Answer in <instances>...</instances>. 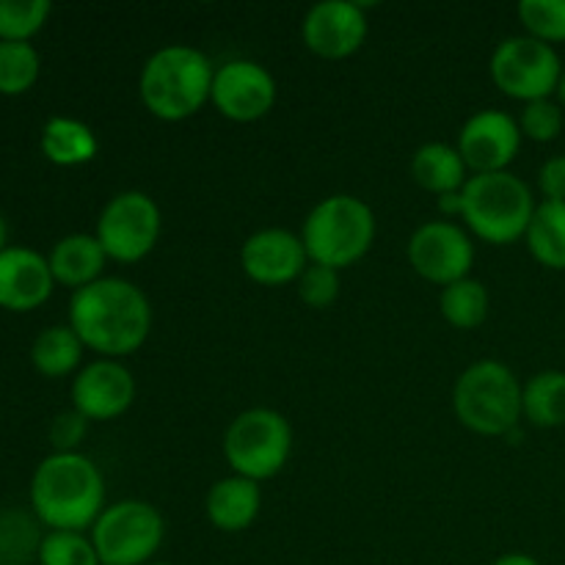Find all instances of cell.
<instances>
[{
    "label": "cell",
    "instance_id": "25",
    "mask_svg": "<svg viewBox=\"0 0 565 565\" xmlns=\"http://www.w3.org/2000/svg\"><path fill=\"white\" fill-rule=\"evenodd\" d=\"M491 309L489 290L478 279H461L450 287H441L439 292V312L452 329L475 331L486 323Z\"/></svg>",
    "mask_w": 565,
    "mask_h": 565
},
{
    "label": "cell",
    "instance_id": "27",
    "mask_svg": "<svg viewBox=\"0 0 565 565\" xmlns=\"http://www.w3.org/2000/svg\"><path fill=\"white\" fill-rule=\"evenodd\" d=\"M50 14L47 0H0V42H31Z\"/></svg>",
    "mask_w": 565,
    "mask_h": 565
},
{
    "label": "cell",
    "instance_id": "38",
    "mask_svg": "<svg viewBox=\"0 0 565 565\" xmlns=\"http://www.w3.org/2000/svg\"><path fill=\"white\" fill-rule=\"evenodd\" d=\"M149 565H171V563H158V561H154V563H149Z\"/></svg>",
    "mask_w": 565,
    "mask_h": 565
},
{
    "label": "cell",
    "instance_id": "10",
    "mask_svg": "<svg viewBox=\"0 0 565 565\" xmlns=\"http://www.w3.org/2000/svg\"><path fill=\"white\" fill-rule=\"evenodd\" d=\"M160 230H163V215H160L158 202L143 191H121L108 199L94 235L108 259L136 265L154 252Z\"/></svg>",
    "mask_w": 565,
    "mask_h": 565
},
{
    "label": "cell",
    "instance_id": "15",
    "mask_svg": "<svg viewBox=\"0 0 565 565\" xmlns=\"http://www.w3.org/2000/svg\"><path fill=\"white\" fill-rule=\"evenodd\" d=\"M136 403V379L119 359H94L72 381V408L88 423H110Z\"/></svg>",
    "mask_w": 565,
    "mask_h": 565
},
{
    "label": "cell",
    "instance_id": "35",
    "mask_svg": "<svg viewBox=\"0 0 565 565\" xmlns=\"http://www.w3.org/2000/svg\"><path fill=\"white\" fill-rule=\"evenodd\" d=\"M491 565H544L539 561V557L527 555V552H508V555L497 557Z\"/></svg>",
    "mask_w": 565,
    "mask_h": 565
},
{
    "label": "cell",
    "instance_id": "23",
    "mask_svg": "<svg viewBox=\"0 0 565 565\" xmlns=\"http://www.w3.org/2000/svg\"><path fill=\"white\" fill-rule=\"evenodd\" d=\"M522 414L535 428H563L565 425V373L541 370L524 384Z\"/></svg>",
    "mask_w": 565,
    "mask_h": 565
},
{
    "label": "cell",
    "instance_id": "11",
    "mask_svg": "<svg viewBox=\"0 0 565 565\" xmlns=\"http://www.w3.org/2000/svg\"><path fill=\"white\" fill-rule=\"evenodd\" d=\"M406 257L419 279L436 287H450L472 274L475 243L456 221H425L408 237Z\"/></svg>",
    "mask_w": 565,
    "mask_h": 565
},
{
    "label": "cell",
    "instance_id": "16",
    "mask_svg": "<svg viewBox=\"0 0 565 565\" xmlns=\"http://www.w3.org/2000/svg\"><path fill=\"white\" fill-rule=\"evenodd\" d=\"M309 257L301 235L281 226H268L246 237L241 246V268L254 285L285 287L296 285L307 270Z\"/></svg>",
    "mask_w": 565,
    "mask_h": 565
},
{
    "label": "cell",
    "instance_id": "8",
    "mask_svg": "<svg viewBox=\"0 0 565 565\" xmlns=\"http://www.w3.org/2000/svg\"><path fill=\"white\" fill-rule=\"evenodd\" d=\"M103 565H149L166 539L163 513L143 500H119L105 508L88 530Z\"/></svg>",
    "mask_w": 565,
    "mask_h": 565
},
{
    "label": "cell",
    "instance_id": "9",
    "mask_svg": "<svg viewBox=\"0 0 565 565\" xmlns=\"http://www.w3.org/2000/svg\"><path fill=\"white\" fill-rule=\"evenodd\" d=\"M491 81L505 97L519 103L552 99L561 86L563 64L552 44L527 36H508L491 53Z\"/></svg>",
    "mask_w": 565,
    "mask_h": 565
},
{
    "label": "cell",
    "instance_id": "2",
    "mask_svg": "<svg viewBox=\"0 0 565 565\" xmlns=\"http://www.w3.org/2000/svg\"><path fill=\"white\" fill-rule=\"evenodd\" d=\"M33 516L47 530L86 533L105 511V480L83 452H53L31 478Z\"/></svg>",
    "mask_w": 565,
    "mask_h": 565
},
{
    "label": "cell",
    "instance_id": "13",
    "mask_svg": "<svg viewBox=\"0 0 565 565\" xmlns=\"http://www.w3.org/2000/svg\"><path fill=\"white\" fill-rule=\"evenodd\" d=\"M456 149L472 174L511 171V163L522 149V130L505 110H478L458 130Z\"/></svg>",
    "mask_w": 565,
    "mask_h": 565
},
{
    "label": "cell",
    "instance_id": "17",
    "mask_svg": "<svg viewBox=\"0 0 565 565\" xmlns=\"http://www.w3.org/2000/svg\"><path fill=\"white\" fill-rule=\"evenodd\" d=\"M55 279L47 257L25 246H9L0 254V309L33 312L53 296Z\"/></svg>",
    "mask_w": 565,
    "mask_h": 565
},
{
    "label": "cell",
    "instance_id": "19",
    "mask_svg": "<svg viewBox=\"0 0 565 565\" xmlns=\"http://www.w3.org/2000/svg\"><path fill=\"white\" fill-rule=\"evenodd\" d=\"M50 270H53L55 285L70 287L72 292L83 290V287L94 285L103 279V270L108 265V254L99 246L97 235L88 232H75L66 235L50 248L47 254Z\"/></svg>",
    "mask_w": 565,
    "mask_h": 565
},
{
    "label": "cell",
    "instance_id": "4",
    "mask_svg": "<svg viewBox=\"0 0 565 565\" xmlns=\"http://www.w3.org/2000/svg\"><path fill=\"white\" fill-rule=\"evenodd\" d=\"M375 213L364 199L351 193L326 196L309 210L301 226V241L309 263L345 270L370 254L375 243Z\"/></svg>",
    "mask_w": 565,
    "mask_h": 565
},
{
    "label": "cell",
    "instance_id": "3",
    "mask_svg": "<svg viewBox=\"0 0 565 565\" xmlns=\"http://www.w3.org/2000/svg\"><path fill=\"white\" fill-rule=\"evenodd\" d=\"M215 64L191 44H166L141 66L138 94L154 119L185 121L213 97Z\"/></svg>",
    "mask_w": 565,
    "mask_h": 565
},
{
    "label": "cell",
    "instance_id": "26",
    "mask_svg": "<svg viewBox=\"0 0 565 565\" xmlns=\"http://www.w3.org/2000/svg\"><path fill=\"white\" fill-rule=\"evenodd\" d=\"M42 72V58L31 42H0V94L20 97L31 92Z\"/></svg>",
    "mask_w": 565,
    "mask_h": 565
},
{
    "label": "cell",
    "instance_id": "31",
    "mask_svg": "<svg viewBox=\"0 0 565 565\" xmlns=\"http://www.w3.org/2000/svg\"><path fill=\"white\" fill-rule=\"evenodd\" d=\"M516 121L522 138H530L535 143H552L563 132V105L555 99H535V103L524 105Z\"/></svg>",
    "mask_w": 565,
    "mask_h": 565
},
{
    "label": "cell",
    "instance_id": "5",
    "mask_svg": "<svg viewBox=\"0 0 565 565\" xmlns=\"http://www.w3.org/2000/svg\"><path fill=\"white\" fill-rule=\"evenodd\" d=\"M524 384L508 364L480 359L469 364L452 384V412L467 430L478 436H511L524 419Z\"/></svg>",
    "mask_w": 565,
    "mask_h": 565
},
{
    "label": "cell",
    "instance_id": "29",
    "mask_svg": "<svg viewBox=\"0 0 565 565\" xmlns=\"http://www.w3.org/2000/svg\"><path fill=\"white\" fill-rule=\"evenodd\" d=\"M42 535L22 513H0V565H25L39 555Z\"/></svg>",
    "mask_w": 565,
    "mask_h": 565
},
{
    "label": "cell",
    "instance_id": "28",
    "mask_svg": "<svg viewBox=\"0 0 565 565\" xmlns=\"http://www.w3.org/2000/svg\"><path fill=\"white\" fill-rule=\"evenodd\" d=\"M39 565H103L86 533L47 530L39 544Z\"/></svg>",
    "mask_w": 565,
    "mask_h": 565
},
{
    "label": "cell",
    "instance_id": "21",
    "mask_svg": "<svg viewBox=\"0 0 565 565\" xmlns=\"http://www.w3.org/2000/svg\"><path fill=\"white\" fill-rule=\"evenodd\" d=\"M42 154L53 166L75 169L97 158L99 141L92 127L72 116H53L42 127Z\"/></svg>",
    "mask_w": 565,
    "mask_h": 565
},
{
    "label": "cell",
    "instance_id": "33",
    "mask_svg": "<svg viewBox=\"0 0 565 565\" xmlns=\"http://www.w3.org/2000/svg\"><path fill=\"white\" fill-rule=\"evenodd\" d=\"M88 419L83 414H77L75 408L70 412H61L58 417L50 425V445H53V452H77L81 441L86 439Z\"/></svg>",
    "mask_w": 565,
    "mask_h": 565
},
{
    "label": "cell",
    "instance_id": "30",
    "mask_svg": "<svg viewBox=\"0 0 565 565\" xmlns=\"http://www.w3.org/2000/svg\"><path fill=\"white\" fill-rule=\"evenodd\" d=\"M524 33L539 42H565V0H522L516 9Z\"/></svg>",
    "mask_w": 565,
    "mask_h": 565
},
{
    "label": "cell",
    "instance_id": "36",
    "mask_svg": "<svg viewBox=\"0 0 565 565\" xmlns=\"http://www.w3.org/2000/svg\"><path fill=\"white\" fill-rule=\"evenodd\" d=\"M9 248V226H6V218L0 215V254Z\"/></svg>",
    "mask_w": 565,
    "mask_h": 565
},
{
    "label": "cell",
    "instance_id": "20",
    "mask_svg": "<svg viewBox=\"0 0 565 565\" xmlns=\"http://www.w3.org/2000/svg\"><path fill=\"white\" fill-rule=\"evenodd\" d=\"M412 177L423 191L434 193L436 199L447 196V193L463 191L469 174L467 163H463L461 152L450 143L430 141L414 152L412 158Z\"/></svg>",
    "mask_w": 565,
    "mask_h": 565
},
{
    "label": "cell",
    "instance_id": "34",
    "mask_svg": "<svg viewBox=\"0 0 565 565\" xmlns=\"http://www.w3.org/2000/svg\"><path fill=\"white\" fill-rule=\"evenodd\" d=\"M539 188L544 202H565V154L544 160L539 169Z\"/></svg>",
    "mask_w": 565,
    "mask_h": 565
},
{
    "label": "cell",
    "instance_id": "6",
    "mask_svg": "<svg viewBox=\"0 0 565 565\" xmlns=\"http://www.w3.org/2000/svg\"><path fill=\"white\" fill-rule=\"evenodd\" d=\"M461 218L469 232L489 246H511L522 241L533 221V191L513 171L497 174H472L461 191Z\"/></svg>",
    "mask_w": 565,
    "mask_h": 565
},
{
    "label": "cell",
    "instance_id": "22",
    "mask_svg": "<svg viewBox=\"0 0 565 565\" xmlns=\"http://www.w3.org/2000/svg\"><path fill=\"white\" fill-rule=\"evenodd\" d=\"M83 351L86 345L75 334L70 323L47 326L36 334L31 345V364L44 379H66L72 373H81Z\"/></svg>",
    "mask_w": 565,
    "mask_h": 565
},
{
    "label": "cell",
    "instance_id": "37",
    "mask_svg": "<svg viewBox=\"0 0 565 565\" xmlns=\"http://www.w3.org/2000/svg\"><path fill=\"white\" fill-rule=\"evenodd\" d=\"M557 97H561V105L565 108V66H563V75H561V86H557Z\"/></svg>",
    "mask_w": 565,
    "mask_h": 565
},
{
    "label": "cell",
    "instance_id": "32",
    "mask_svg": "<svg viewBox=\"0 0 565 565\" xmlns=\"http://www.w3.org/2000/svg\"><path fill=\"white\" fill-rule=\"evenodd\" d=\"M340 270L315 263H309L307 270L301 274V279L296 281L298 298H301L309 309L334 307L337 298H340Z\"/></svg>",
    "mask_w": 565,
    "mask_h": 565
},
{
    "label": "cell",
    "instance_id": "1",
    "mask_svg": "<svg viewBox=\"0 0 565 565\" xmlns=\"http://www.w3.org/2000/svg\"><path fill=\"white\" fill-rule=\"evenodd\" d=\"M70 326L86 351L121 362L141 351L152 334V303L132 281L103 276L94 285L72 292Z\"/></svg>",
    "mask_w": 565,
    "mask_h": 565
},
{
    "label": "cell",
    "instance_id": "24",
    "mask_svg": "<svg viewBox=\"0 0 565 565\" xmlns=\"http://www.w3.org/2000/svg\"><path fill=\"white\" fill-rule=\"evenodd\" d=\"M524 241L535 263L565 270V202H539Z\"/></svg>",
    "mask_w": 565,
    "mask_h": 565
},
{
    "label": "cell",
    "instance_id": "12",
    "mask_svg": "<svg viewBox=\"0 0 565 565\" xmlns=\"http://www.w3.org/2000/svg\"><path fill=\"white\" fill-rule=\"evenodd\" d=\"M276 97H279L276 77L257 61L232 58L215 66L210 103L224 119L237 121V125H252V121L265 119L274 110Z\"/></svg>",
    "mask_w": 565,
    "mask_h": 565
},
{
    "label": "cell",
    "instance_id": "18",
    "mask_svg": "<svg viewBox=\"0 0 565 565\" xmlns=\"http://www.w3.org/2000/svg\"><path fill=\"white\" fill-rule=\"evenodd\" d=\"M204 511H207V522L221 533H246L263 511V486L241 475L215 480L207 491Z\"/></svg>",
    "mask_w": 565,
    "mask_h": 565
},
{
    "label": "cell",
    "instance_id": "14",
    "mask_svg": "<svg viewBox=\"0 0 565 565\" xmlns=\"http://www.w3.org/2000/svg\"><path fill=\"white\" fill-rule=\"evenodd\" d=\"M367 33V11L362 3H351V0L315 3L301 22L303 47L326 61H342L356 55Z\"/></svg>",
    "mask_w": 565,
    "mask_h": 565
},
{
    "label": "cell",
    "instance_id": "7",
    "mask_svg": "<svg viewBox=\"0 0 565 565\" xmlns=\"http://www.w3.org/2000/svg\"><path fill=\"white\" fill-rule=\"evenodd\" d=\"M292 452V428L276 408H246L224 434V458L232 475L263 486L287 467Z\"/></svg>",
    "mask_w": 565,
    "mask_h": 565
}]
</instances>
